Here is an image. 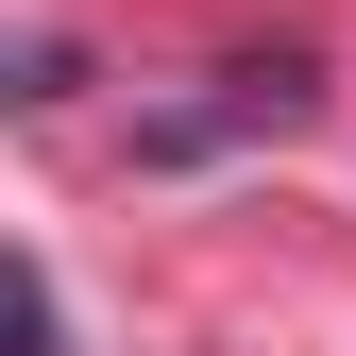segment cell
I'll return each mask as SVG.
<instances>
[{
  "label": "cell",
  "mask_w": 356,
  "mask_h": 356,
  "mask_svg": "<svg viewBox=\"0 0 356 356\" xmlns=\"http://www.w3.org/2000/svg\"><path fill=\"white\" fill-rule=\"evenodd\" d=\"M17 356H68V289H51V254H17Z\"/></svg>",
  "instance_id": "7a4b0ae2"
},
{
  "label": "cell",
  "mask_w": 356,
  "mask_h": 356,
  "mask_svg": "<svg viewBox=\"0 0 356 356\" xmlns=\"http://www.w3.org/2000/svg\"><path fill=\"white\" fill-rule=\"evenodd\" d=\"M305 102H323V85H305V51H272V68H220V102H170V119H136V153H153V170H187V153H238V136H289Z\"/></svg>",
  "instance_id": "6da1fadb"
}]
</instances>
